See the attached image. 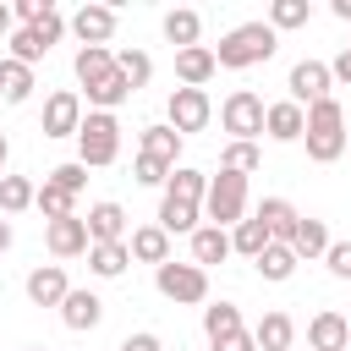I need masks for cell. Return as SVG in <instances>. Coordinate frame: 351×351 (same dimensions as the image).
<instances>
[{
  "label": "cell",
  "mask_w": 351,
  "mask_h": 351,
  "mask_svg": "<svg viewBox=\"0 0 351 351\" xmlns=\"http://www.w3.org/2000/svg\"><path fill=\"white\" fill-rule=\"evenodd\" d=\"M291 252H296V263H302V258H324V252H329V225L313 219V214H302L296 230H291Z\"/></svg>",
  "instance_id": "18"
},
{
  "label": "cell",
  "mask_w": 351,
  "mask_h": 351,
  "mask_svg": "<svg viewBox=\"0 0 351 351\" xmlns=\"http://www.w3.org/2000/svg\"><path fill=\"white\" fill-rule=\"evenodd\" d=\"M115 154H121V121L104 115V110H88L82 126H77V165L104 170V165H115Z\"/></svg>",
  "instance_id": "4"
},
{
  "label": "cell",
  "mask_w": 351,
  "mask_h": 351,
  "mask_svg": "<svg viewBox=\"0 0 351 351\" xmlns=\"http://www.w3.org/2000/svg\"><path fill=\"white\" fill-rule=\"evenodd\" d=\"M203 192H208V176L203 170H170L165 181V197H159V230L165 236H192L197 230V214H203Z\"/></svg>",
  "instance_id": "1"
},
{
  "label": "cell",
  "mask_w": 351,
  "mask_h": 351,
  "mask_svg": "<svg viewBox=\"0 0 351 351\" xmlns=\"http://www.w3.org/2000/svg\"><path fill=\"white\" fill-rule=\"evenodd\" d=\"M49 11H55L49 0H16V5H11V16H22V27H33V22L49 16Z\"/></svg>",
  "instance_id": "41"
},
{
  "label": "cell",
  "mask_w": 351,
  "mask_h": 351,
  "mask_svg": "<svg viewBox=\"0 0 351 351\" xmlns=\"http://www.w3.org/2000/svg\"><path fill=\"white\" fill-rule=\"evenodd\" d=\"M27 93H33V66H22V60H0V99L5 104H27Z\"/></svg>",
  "instance_id": "27"
},
{
  "label": "cell",
  "mask_w": 351,
  "mask_h": 351,
  "mask_svg": "<svg viewBox=\"0 0 351 351\" xmlns=\"http://www.w3.org/2000/svg\"><path fill=\"white\" fill-rule=\"evenodd\" d=\"M346 351H351V340H346Z\"/></svg>",
  "instance_id": "52"
},
{
  "label": "cell",
  "mask_w": 351,
  "mask_h": 351,
  "mask_svg": "<svg viewBox=\"0 0 351 351\" xmlns=\"http://www.w3.org/2000/svg\"><path fill=\"white\" fill-rule=\"evenodd\" d=\"M82 225H88V241H121L126 236V208L121 203H93Z\"/></svg>",
  "instance_id": "17"
},
{
  "label": "cell",
  "mask_w": 351,
  "mask_h": 351,
  "mask_svg": "<svg viewBox=\"0 0 351 351\" xmlns=\"http://www.w3.org/2000/svg\"><path fill=\"white\" fill-rule=\"evenodd\" d=\"M44 241H49V252L55 258H77V252H88L93 241H88V225L71 214V219H49V230H44Z\"/></svg>",
  "instance_id": "13"
},
{
  "label": "cell",
  "mask_w": 351,
  "mask_h": 351,
  "mask_svg": "<svg viewBox=\"0 0 351 351\" xmlns=\"http://www.w3.org/2000/svg\"><path fill=\"white\" fill-rule=\"evenodd\" d=\"M11 60H22V66H38V60H44L33 27H11Z\"/></svg>",
  "instance_id": "37"
},
{
  "label": "cell",
  "mask_w": 351,
  "mask_h": 351,
  "mask_svg": "<svg viewBox=\"0 0 351 351\" xmlns=\"http://www.w3.org/2000/svg\"><path fill=\"white\" fill-rule=\"evenodd\" d=\"M154 285H159V296H170V302H203V296H208V274H203L197 263H159V269H154Z\"/></svg>",
  "instance_id": "7"
},
{
  "label": "cell",
  "mask_w": 351,
  "mask_h": 351,
  "mask_svg": "<svg viewBox=\"0 0 351 351\" xmlns=\"http://www.w3.org/2000/svg\"><path fill=\"white\" fill-rule=\"evenodd\" d=\"M258 165H263L258 143H230V148L219 154V170H236V176H247V170H258Z\"/></svg>",
  "instance_id": "36"
},
{
  "label": "cell",
  "mask_w": 351,
  "mask_h": 351,
  "mask_svg": "<svg viewBox=\"0 0 351 351\" xmlns=\"http://www.w3.org/2000/svg\"><path fill=\"white\" fill-rule=\"evenodd\" d=\"M302 126H307V115H302V104H291V99H280V104L263 110V132H269L274 143H296Z\"/></svg>",
  "instance_id": "15"
},
{
  "label": "cell",
  "mask_w": 351,
  "mask_h": 351,
  "mask_svg": "<svg viewBox=\"0 0 351 351\" xmlns=\"http://www.w3.org/2000/svg\"><path fill=\"white\" fill-rule=\"evenodd\" d=\"M346 148H351V132H346Z\"/></svg>",
  "instance_id": "50"
},
{
  "label": "cell",
  "mask_w": 351,
  "mask_h": 351,
  "mask_svg": "<svg viewBox=\"0 0 351 351\" xmlns=\"http://www.w3.org/2000/svg\"><path fill=\"white\" fill-rule=\"evenodd\" d=\"M307 340H313V351H346V340H351V324H346L340 313H313V324H307Z\"/></svg>",
  "instance_id": "19"
},
{
  "label": "cell",
  "mask_w": 351,
  "mask_h": 351,
  "mask_svg": "<svg viewBox=\"0 0 351 351\" xmlns=\"http://www.w3.org/2000/svg\"><path fill=\"white\" fill-rule=\"evenodd\" d=\"M5 159H11V143H5V132H0V176H5Z\"/></svg>",
  "instance_id": "49"
},
{
  "label": "cell",
  "mask_w": 351,
  "mask_h": 351,
  "mask_svg": "<svg viewBox=\"0 0 351 351\" xmlns=\"http://www.w3.org/2000/svg\"><path fill=\"white\" fill-rule=\"evenodd\" d=\"M208 346H214V351H258L247 329H236V335H219V340H208Z\"/></svg>",
  "instance_id": "44"
},
{
  "label": "cell",
  "mask_w": 351,
  "mask_h": 351,
  "mask_svg": "<svg viewBox=\"0 0 351 351\" xmlns=\"http://www.w3.org/2000/svg\"><path fill=\"white\" fill-rule=\"evenodd\" d=\"M27 351H44V346H27Z\"/></svg>",
  "instance_id": "51"
},
{
  "label": "cell",
  "mask_w": 351,
  "mask_h": 351,
  "mask_svg": "<svg viewBox=\"0 0 351 351\" xmlns=\"http://www.w3.org/2000/svg\"><path fill=\"white\" fill-rule=\"evenodd\" d=\"M11 247V219H0V252Z\"/></svg>",
  "instance_id": "48"
},
{
  "label": "cell",
  "mask_w": 351,
  "mask_h": 351,
  "mask_svg": "<svg viewBox=\"0 0 351 351\" xmlns=\"http://www.w3.org/2000/svg\"><path fill=\"white\" fill-rule=\"evenodd\" d=\"M0 38H11V5L0 0Z\"/></svg>",
  "instance_id": "47"
},
{
  "label": "cell",
  "mask_w": 351,
  "mask_h": 351,
  "mask_svg": "<svg viewBox=\"0 0 351 351\" xmlns=\"http://www.w3.org/2000/svg\"><path fill=\"white\" fill-rule=\"evenodd\" d=\"M269 247V230H263V219L252 214V219H241V225H230V252H241V258H258Z\"/></svg>",
  "instance_id": "29"
},
{
  "label": "cell",
  "mask_w": 351,
  "mask_h": 351,
  "mask_svg": "<svg viewBox=\"0 0 351 351\" xmlns=\"http://www.w3.org/2000/svg\"><path fill=\"white\" fill-rule=\"evenodd\" d=\"M115 71H121V77L132 82V93H137V88L154 77V60H148L143 49H121V55H115Z\"/></svg>",
  "instance_id": "34"
},
{
  "label": "cell",
  "mask_w": 351,
  "mask_h": 351,
  "mask_svg": "<svg viewBox=\"0 0 351 351\" xmlns=\"http://www.w3.org/2000/svg\"><path fill=\"white\" fill-rule=\"evenodd\" d=\"M60 324L66 329H99L104 324V302L93 296V291H66V302H60Z\"/></svg>",
  "instance_id": "12"
},
{
  "label": "cell",
  "mask_w": 351,
  "mask_h": 351,
  "mask_svg": "<svg viewBox=\"0 0 351 351\" xmlns=\"http://www.w3.org/2000/svg\"><path fill=\"white\" fill-rule=\"evenodd\" d=\"M302 115H307V126H302V137H307V159H313V165H335V159L346 154V110H340V99L329 93V99L307 104Z\"/></svg>",
  "instance_id": "2"
},
{
  "label": "cell",
  "mask_w": 351,
  "mask_h": 351,
  "mask_svg": "<svg viewBox=\"0 0 351 351\" xmlns=\"http://www.w3.org/2000/svg\"><path fill=\"white\" fill-rule=\"evenodd\" d=\"M66 291H71V285H66V269H60V263H44V269L27 274V302H33V307H60Z\"/></svg>",
  "instance_id": "11"
},
{
  "label": "cell",
  "mask_w": 351,
  "mask_h": 351,
  "mask_svg": "<svg viewBox=\"0 0 351 351\" xmlns=\"http://www.w3.org/2000/svg\"><path fill=\"white\" fill-rule=\"evenodd\" d=\"M33 203L44 208V219H71V203H77V197H71L66 186H55V181L44 176V186L33 192Z\"/></svg>",
  "instance_id": "32"
},
{
  "label": "cell",
  "mask_w": 351,
  "mask_h": 351,
  "mask_svg": "<svg viewBox=\"0 0 351 351\" xmlns=\"http://www.w3.org/2000/svg\"><path fill=\"white\" fill-rule=\"evenodd\" d=\"M252 263H258V274H263V280H291V274H296V252H291L285 241H269Z\"/></svg>",
  "instance_id": "28"
},
{
  "label": "cell",
  "mask_w": 351,
  "mask_h": 351,
  "mask_svg": "<svg viewBox=\"0 0 351 351\" xmlns=\"http://www.w3.org/2000/svg\"><path fill=\"white\" fill-rule=\"evenodd\" d=\"M71 33H77L82 44H110V33H115V5H82V11L71 16Z\"/></svg>",
  "instance_id": "14"
},
{
  "label": "cell",
  "mask_w": 351,
  "mask_h": 351,
  "mask_svg": "<svg viewBox=\"0 0 351 351\" xmlns=\"http://www.w3.org/2000/svg\"><path fill=\"white\" fill-rule=\"evenodd\" d=\"M137 181H143V186H165V181H170V165H154V159L137 154Z\"/></svg>",
  "instance_id": "42"
},
{
  "label": "cell",
  "mask_w": 351,
  "mask_h": 351,
  "mask_svg": "<svg viewBox=\"0 0 351 351\" xmlns=\"http://www.w3.org/2000/svg\"><path fill=\"white\" fill-rule=\"evenodd\" d=\"M307 16H313L307 0H274V5H269V27H274V33H280V27H302Z\"/></svg>",
  "instance_id": "35"
},
{
  "label": "cell",
  "mask_w": 351,
  "mask_h": 351,
  "mask_svg": "<svg viewBox=\"0 0 351 351\" xmlns=\"http://www.w3.org/2000/svg\"><path fill=\"white\" fill-rule=\"evenodd\" d=\"M121 351H165V340H159L154 329H137V335H126V340H121Z\"/></svg>",
  "instance_id": "43"
},
{
  "label": "cell",
  "mask_w": 351,
  "mask_h": 351,
  "mask_svg": "<svg viewBox=\"0 0 351 351\" xmlns=\"http://www.w3.org/2000/svg\"><path fill=\"white\" fill-rule=\"evenodd\" d=\"M49 181H55V186H66V192L77 197V192L88 186V170H82V165L71 159V165H55V170H49Z\"/></svg>",
  "instance_id": "39"
},
{
  "label": "cell",
  "mask_w": 351,
  "mask_h": 351,
  "mask_svg": "<svg viewBox=\"0 0 351 351\" xmlns=\"http://www.w3.org/2000/svg\"><path fill=\"white\" fill-rule=\"evenodd\" d=\"M329 11H335L340 22H351V0H329Z\"/></svg>",
  "instance_id": "46"
},
{
  "label": "cell",
  "mask_w": 351,
  "mask_h": 351,
  "mask_svg": "<svg viewBox=\"0 0 351 351\" xmlns=\"http://www.w3.org/2000/svg\"><path fill=\"white\" fill-rule=\"evenodd\" d=\"M324 263H329V274H335V280H351V241H329Z\"/></svg>",
  "instance_id": "40"
},
{
  "label": "cell",
  "mask_w": 351,
  "mask_h": 351,
  "mask_svg": "<svg viewBox=\"0 0 351 351\" xmlns=\"http://www.w3.org/2000/svg\"><path fill=\"white\" fill-rule=\"evenodd\" d=\"M203 329H208V340H219V335H236V329H241V313H236V302H214V307H203Z\"/></svg>",
  "instance_id": "33"
},
{
  "label": "cell",
  "mask_w": 351,
  "mask_h": 351,
  "mask_svg": "<svg viewBox=\"0 0 351 351\" xmlns=\"http://www.w3.org/2000/svg\"><path fill=\"white\" fill-rule=\"evenodd\" d=\"M137 154H143V159H154V165H170V170H176L181 137H176L170 126H143V137H137Z\"/></svg>",
  "instance_id": "20"
},
{
  "label": "cell",
  "mask_w": 351,
  "mask_h": 351,
  "mask_svg": "<svg viewBox=\"0 0 351 351\" xmlns=\"http://www.w3.org/2000/svg\"><path fill=\"white\" fill-rule=\"evenodd\" d=\"M258 219H263L269 241H285V247H291V230H296V219H302V214H296L285 197H263V203H258Z\"/></svg>",
  "instance_id": "21"
},
{
  "label": "cell",
  "mask_w": 351,
  "mask_h": 351,
  "mask_svg": "<svg viewBox=\"0 0 351 351\" xmlns=\"http://www.w3.org/2000/svg\"><path fill=\"white\" fill-rule=\"evenodd\" d=\"M203 214L214 219V230H225V225H241V219H247V176H236V170H219V176H208Z\"/></svg>",
  "instance_id": "5"
},
{
  "label": "cell",
  "mask_w": 351,
  "mask_h": 351,
  "mask_svg": "<svg viewBox=\"0 0 351 351\" xmlns=\"http://www.w3.org/2000/svg\"><path fill=\"white\" fill-rule=\"evenodd\" d=\"M197 33H203V16H197V11H170V16H165V38H170L176 49H192Z\"/></svg>",
  "instance_id": "30"
},
{
  "label": "cell",
  "mask_w": 351,
  "mask_h": 351,
  "mask_svg": "<svg viewBox=\"0 0 351 351\" xmlns=\"http://www.w3.org/2000/svg\"><path fill=\"white\" fill-rule=\"evenodd\" d=\"M291 340H296L291 313H263L258 329H252V346H263V351H291Z\"/></svg>",
  "instance_id": "24"
},
{
  "label": "cell",
  "mask_w": 351,
  "mask_h": 351,
  "mask_svg": "<svg viewBox=\"0 0 351 351\" xmlns=\"http://www.w3.org/2000/svg\"><path fill=\"white\" fill-rule=\"evenodd\" d=\"M77 126H82V99H77L71 88L49 93V99H44V121H38V132H44V137H77Z\"/></svg>",
  "instance_id": "9"
},
{
  "label": "cell",
  "mask_w": 351,
  "mask_h": 351,
  "mask_svg": "<svg viewBox=\"0 0 351 351\" xmlns=\"http://www.w3.org/2000/svg\"><path fill=\"white\" fill-rule=\"evenodd\" d=\"M126 252L137 258V263H170V236L159 230V225H143V230H132V241H126Z\"/></svg>",
  "instance_id": "22"
},
{
  "label": "cell",
  "mask_w": 351,
  "mask_h": 351,
  "mask_svg": "<svg viewBox=\"0 0 351 351\" xmlns=\"http://www.w3.org/2000/svg\"><path fill=\"white\" fill-rule=\"evenodd\" d=\"M71 66H77V82H82V88H93V82H104V77L115 71V55H110L104 44H82Z\"/></svg>",
  "instance_id": "25"
},
{
  "label": "cell",
  "mask_w": 351,
  "mask_h": 351,
  "mask_svg": "<svg viewBox=\"0 0 351 351\" xmlns=\"http://www.w3.org/2000/svg\"><path fill=\"white\" fill-rule=\"evenodd\" d=\"M280 49V33L269 27V22H241V27H230L225 38H219V49H214V66H225V71H241V66H258V60H269Z\"/></svg>",
  "instance_id": "3"
},
{
  "label": "cell",
  "mask_w": 351,
  "mask_h": 351,
  "mask_svg": "<svg viewBox=\"0 0 351 351\" xmlns=\"http://www.w3.org/2000/svg\"><path fill=\"white\" fill-rule=\"evenodd\" d=\"M285 88H291V104H318V99H329V66L324 60H296Z\"/></svg>",
  "instance_id": "10"
},
{
  "label": "cell",
  "mask_w": 351,
  "mask_h": 351,
  "mask_svg": "<svg viewBox=\"0 0 351 351\" xmlns=\"http://www.w3.org/2000/svg\"><path fill=\"white\" fill-rule=\"evenodd\" d=\"M225 258H230V236L214 230V225H197L192 230V263L208 274V263H225Z\"/></svg>",
  "instance_id": "23"
},
{
  "label": "cell",
  "mask_w": 351,
  "mask_h": 351,
  "mask_svg": "<svg viewBox=\"0 0 351 351\" xmlns=\"http://www.w3.org/2000/svg\"><path fill=\"white\" fill-rule=\"evenodd\" d=\"M208 115H214V104H208L203 88H176V93H170V121H165V126H170L176 137H186V132H203Z\"/></svg>",
  "instance_id": "8"
},
{
  "label": "cell",
  "mask_w": 351,
  "mask_h": 351,
  "mask_svg": "<svg viewBox=\"0 0 351 351\" xmlns=\"http://www.w3.org/2000/svg\"><path fill=\"white\" fill-rule=\"evenodd\" d=\"M33 181L27 176H0V208L5 214H22V208H33Z\"/></svg>",
  "instance_id": "31"
},
{
  "label": "cell",
  "mask_w": 351,
  "mask_h": 351,
  "mask_svg": "<svg viewBox=\"0 0 351 351\" xmlns=\"http://www.w3.org/2000/svg\"><path fill=\"white\" fill-rule=\"evenodd\" d=\"M263 99L252 93V88H236L230 99H225V110H219V121H225V132H236V143H252L258 132H263Z\"/></svg>",
  "instance_id": "6"
},
{
  "label": "cell",
  "mask_w": 351,
  "mask_h": 351,
  "mask_svg": "<svg viewBox=\"0 0 351 351\" xmlns=\"http://www.w3.org/2000/svg\"><path fill=\"white\" fill-rule=\"evenodd\" d=\"M60 33H66V16L60 11H49V16H38L33 22V38H38V49L49 55V44H60Z\"/></svg>",
  "instance_id": "38"
},
{
  "label": "cell",
  "mask_w": 351,
  "mask_h": 351,
  "mask_svg": "<svg viewBox=\"0 0 351 351\" xmlns=\"http://www.w3.org/2000/svg\"><path fill=\"white\" fill-rule=\"evenodd\" d=\"M329 82H346V88H351V44H346V49L329 60Z\"/></svg>",
  "instance_id": "45"
},
{
  "label": "cell",
  "mask_w": 351,
  "mask_h": 351,
  "mask_svg": "<svg viewBox=\"0 0 351 351\" xmlns=\"http://www.w3.org/2000/svg\"><path fill=\"white\" fill-rule=\"evenodd\" d=\"M214 71H219V66H214V49H203V44L176 49V77H181V88H203Z\"/></svg>",
  "instance_id": "16"
},
{
  "label": "cell",
  "mask_w": 351,
  "mask_h": 351,
  "mask_svg": "<svg viewBox=\"0 0 351 351\" xmlns=\"http://www.w3.org/2000/svg\"><path fill=\"white\" fill-rule=\"evenodd\" d=\"M126 263H132L126 241H93V247H88V269H93L99 280H115V274H126Z\"/></svg>",
  "instance_id": "26"
}]
</instances>
